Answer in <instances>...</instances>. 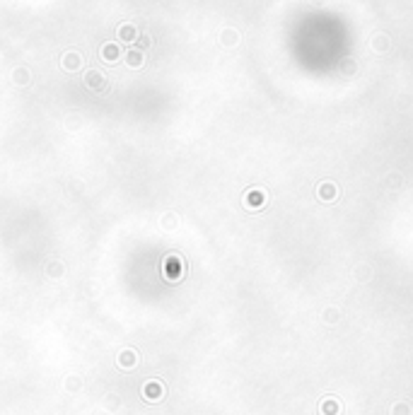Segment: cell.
<instances>
[{
    "label": "cell",
    "instance_id": "cell-1",
    "mask_svg": "<svg viewBox=\"0 0 413 415\" xmlns=\"http://www.w3.org/2000/svg\"><path fill=\"white\" fill-rule=\"evenodd\" d=\"M162 266H165V278L169 280V283L182 280V275H184V261H182V256H179V254H169V256H165Z\"/></svg>",
    "mask_w": 413,
    "mask_h": 415
},
{
    "label": "cell",
    "instance_id": "cell-2",
    "mask_svg": "<svg viewBox=\"0 0 413 415\" xmlns=\"http://www.w3.org/2000/svg\"><path fill=\"white\" fill-rule=\"evenodd\" d=\"M143 396H145V401H150V403L162 401V398H165V384L157 381V379H150L145 386H143Z\"/></svg>",
    "mask_w": 413,
    "mask_h": 415
},
{
    "label": "cell",
    "instance_id": "cell-3",
    "mask_svg": "<svg viewBox=\"0 0 413 415\" xmlns=\"http://www.w3.org/2000/svg\"><path fill=\"white\" fill-rule=\"evenodd\" d=\"M317 196H319L321 201H333V198H339L341 191L336 184H331V181H324V184L317 188Z\"/></svg>",
    "mask_w": 413,
    "mask_h": 415
},
{
    "label": "cell",
    "instance_id": "cell-4",
    "mask_svg": "<svg viewBox=\"0 0 413 415\" xmlns=\"http://www.w3.org/2000/svg\"><path fill=\"white\" fill-rule=\"evenodd\" d=\"M136 365H138V352L136 350H123V352H121L119 367L131 369V367H136Z\"/></svg>",
    "mask_w": 413,
    "mask_h": 415
},
{
    "label": "cell",
    "instance_id": "cell-5",
    "mask_svg": "<svg viewBox=\"0 0 413 415\" xmlns=\"http://www.w3.org/2000/svg\"><path fill=\"white\" fill-rule=\"evenodd\" d=\"M264 201H266V196H264V191H251V193L247 196V203L251 205L249 210H259V205H264Z\"/></svg>",
    "mask_w": 413,
    "mask_h": 415
},
{
    "label": "cell",
    "instance_id": "cell-6",
    "mask_svg": "<svg viewBox=\"0 0 413 415\" xmlns=\"http://www.w3.org/2000/svg\"><path fill=\"white\" fill-rule=\"evenodd\" d=\"M101 56H104V61H116V56H119V48L114 46V44H107V46L101 48Z\"/></svg>",
    "mask_w": 413,
    "mask_h": 415
},
{
    "label": "cell",
    "instance_id": "cell-7",
    "mask_svg": "<svg viewBox=\"0 0 413 415\" xmlns=\"http://www.w3.org/2000/svg\"><path fill=\"white\" fill-rule=\"evenodd\" d=\"M87 85H90V87H101V85H104V80H101V75L90 73V75H87Z\"/></svg>",
    "mask_w": 413,
    "mask_h": 415
},
{
    "label": "cell",
    "instance_id": "cell-8",
    "mask_svg": "<svg viewBox=\"0 0 413 415\" xmlns=\"http://www.w3.org/2000/svg\"><path fill=\"white\" fill-rule=\"evenodd\" d=\"M121 39H126V41H133V39H136V32H133V27H121Z\"/></svg>",
    "mask_w": 413,
    "mask_h": 415
},
{
    "label": "cell",
    "instance_id": "cell-9",
    "mask_svg": "<svg viewBox=\"0 0 413 415\" xmlns=\"http://www.w3.org/2000/svg\"><path fill=\"white\" fill-rule=\"evenodd\" d=\"M48 275H51V278L63 275V263H51V268H48Z\"/></svg>",
    "mask_w": 413,
    "mask_h": 415
},
{
    "label": "cell",
    "instance_id": "cell-10",
    "mask_svg": "<svg viewBox=\"0 0 413 415\" xmlns=\"http://www.w3.org/2000/svg\"><path fill=\"white\" fill-rule=\"evenodd\" d=\"M75 65H80V56H68L65 58V68H75Z\"/></svg>",
    "mask_w": 413,
    "mask_h": 415
},
{
    "label": "cell",
    "instance_id": "cell-11",
    "mask_svg": "<svg viewBox=\"0 0 413 415\" xmlns=\"http://www.w3.org/2000/svg\"><path fill=\"white\" fill-rule=\"evenodd\" d=\"M128 63L131 65H140V63H143V56H140V53H131L128 56Z\"/></svg>",
    "mask_w": 413,
    "mask_h": 415
},
{
    "label": "cell",
    "instance_id": "cell-12",
    "mask_svg": "<svg viewBox=\"0 0 413 415\" xmlns=\"http://www.w3.org/2000/svg\"><path fill=\"white\" fill-rule=\"evenodd\" d=\"M406 410H408V408H406V406H399V408L394 406V415H396V413H399V415H406Z\"/></svg>",
    "mask_w": 413,
    "mask_h": 415
},
{
    "label": "cell",
    "instance_id": "cell-13",
    "mask_svg": "<svg viewBox=\"0 0 413 415\" xmlns=\"http://www.w3.org/2000/svg\"><path fill=\"white\" fill-rule=\"evenodd\" d=\"M68 381H70V389H75V386H78V389H80V379H68Z\"/></svg>",
    "mask_w": 413,
    "mask_h": 415
}]
</instances>
